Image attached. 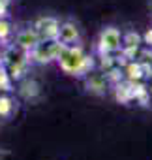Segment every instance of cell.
I'll list each match as a JSON object with an SVG mask.
<instances>
[{"mask_svg": "<svg viewBox=\"0 0 152 160\" xmlns=\"http://www.w3.org/2000/svg\"><path fill=\"white\" fill-rule=\"evenodd\" d=\"M56 58H58L60 66L68 73H81L85 64H87V57L83 55V51L79 47H75V45H62Z\"/></svg>", "mask_w": 152, "mask_h": 160, "instance_id": "obj_1", "label": "cell"}, {"mask_svg": "<svg viewBox=\"0 0 152 160\" xmlns=\"http://www.w3.org/2000/svg\"><path fill=\"white\" fill-rule=\"evenodd\" d=\"M58 27H60V23L55 17H41L34 25V28H36V32L40 34L41 40H56Z\"/></svg>", "mask_w": 152, "mask_h": 160, "instance_id": "obj_4", "label": "cell"}, {"mask_svg": "<svg viewBox=\"0 0 152 160\" xmlns=\"http://www.w3.org/2000/svg\"><path fill=\"white\" fill-rule=\"evenodd\" d=\"M79 38H81V30H79V27L75 25L73 21L60 23L58 32H56V40L62 45H75L79 42Z\"/></svg>", "mask_w": 152, "mask_h": 160, "instance_id": "obj_3", "label": "cell"}, {"mask_svg": "<svg viewBox=\"0 0 152 160\" xmlns=\"http://www.w3.org/2000/svg\"><path fill=\"white\" fill-rule=\"evenodd\" d=\"M98 45L102 53H116L122 47V34L116 27H103L98 34Z\"/></svg>", "mask_w": 152, "mask_h": 160, "instance_id": "obj_2", "label": "cell"}, {"mask_svg": "<svg viewBox=\"0 0 152 160\" xmlns=\"http://www.w3.org/2000/svg\"><path fill=\"white\" fill-rule=\"evenodd\" d=\"M15 42H17V45H19L21 49H25V51H34V49L38 47V43L41 42V38H40V34L36 32V28H25V30H21V32L17 34Z\"/></svg>", "mask_w": 152, "mask_h": 160, "instance_id": "obj_5", "label": "cell"}]
</instances>
